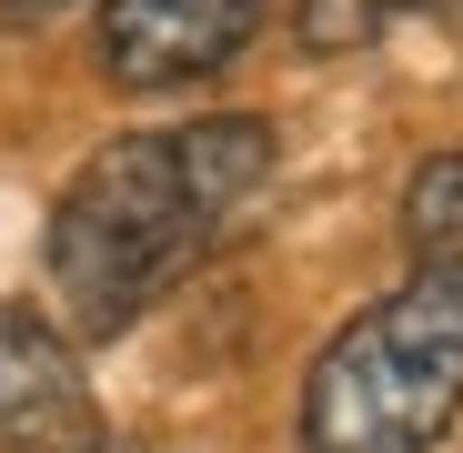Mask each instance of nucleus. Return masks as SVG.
Wrapping results in <instances>:
<instances>
[{
  "label": "nucleus",
  "instance_id": "39448f33",
  "mask_svg": "<svg viewBox=\"0 0 463 453\" xmlns=\"http://www.w3.org/2000/svg\"><path fill=\"white\" fill-rule=\"evenodd\" d=\"M403 232L443 262V252H463V151H433V162L413 172V192H403Z\"/></svg>",
  "mask_w": 463,
  "mask_h": 453
},
{
  "label": "nucleus",
  "instance_id": "423d86ee",
  "mask_svg": "<svg viewBox=\"0 0 463 453\" xmlns=\"http://www.w3.org/2000/svg\"><path fill=\"white\" fill-rule=\"evenodd\" d=\"M393 11H413V0H292V31H302V51L343 61V51H373L393 31Z\"/></svg>",
  "mask_w": 463,
  "mask_h": 453
},
{
  "label": "nucleus",
  "instance_id": "7ed1b4c3",
  "mask_svg": "<svg viewBox=\"0 0 463 453\" xmlns=\"http://www.w3.org/2000/svg\"><path fill=\"white\" fill-rule=\"evenodd\" d=\"M262 31V0H101V81L121 91H182L242 61Z\"/></svg>",
  "mask_w": 463,
  "mask_h": 453
},
{
  "label": "nucleus",
  "instance_id": "20e7f679",
  "mask_svg": "<svg viewBox=\"0 0 463 453\" xmlns=\"http://www.w3.org/2000/svg\"><path fill=\"white\" fill-rule=\"evenodd\" d=\"M0 443L91 453V383L71 363V343L31 313H0Z\"/></svg>",
  "mask_w": 463,
  "mask_h": 453
},
{
  "label": "nucleus",
  "instance_id": "1a4fd4ad",
  "mask_svg": "<svg viewBox=\"0 0 463 453\" xmlns=\"http://www.w3.org/2000/svg\"><path fill=\"white\" fill-rule=\"evenodd\" d=\"M91 453H141V443H91Z\"/></svg>",
  "mask_w": 463,
  "mask_h": 453
},
{
  "label": "nucleus",
  "instance_id": "0eeeda50",
  "mask_svg": "<svg viewBox=\"0 0 463 453\" xmlns=\"http://www.w3.org/2000/svg\"><path fill=\"white\" fill-rule=\"evenodd\" d=\"M51 11H71V0H0V31H31V21H51Z\"/></svg>",
  "mask_w": 463,
  "mask_h": 453
},
{
  "label": "nucleus",
  "instance_id": "f03ea898",
  "mask_svg": "<svg viewBox=\"0 0 463 453\" xmlns=\"http://www.w3.org/2000/svg\"><path fill=\"white\" fill-rule=\"evenodd\" d=\"M463 413V252L353 313L302 373V453H433Z\"/></svg>",
  "mask_w": 463,
  "mask_h": 453
},
{
  "label": "nucleus",
  "instance_id": "6e6552de",
  "mask_svg": "<svg viewBox=\"0 0 463 453\" xmlns=\"http://www.w3.org/2000/svg\"><path fill=\"white\" fill-rule=\"evenodd\" d=\"M413 11H433V21H453V31H463V0H413Z\"/></svg>",
  "mask_w": 463,
  "mask_h": 453
},
{
  "label": "nucleus",
  "instance_id": "f257e3e1",
  "mask_svg": "<svg viewBox=\"0 0 463 453\" xmlns=\"http://www.w3.org/2000/svg\"><path fill=\"white\" fill-rule=\"evenodd\" d=\"M272 151L282 141L252 111L101 141L61 182L51 232H41V272H51V302L71 313V333H131L212 252L222 222L272 182Z\"/></svg>",
  "mask_w": 463,
  "mask_h": 453
}]
</instances>
